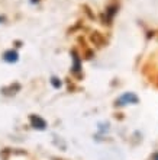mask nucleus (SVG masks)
Returning a JSON list of instances; mask_svg holds the SVG:
<instances>
[{
  "label": "nucleus",
  "instance_id": "nucleus-1",
  "mask_svg": "<svg viewBox=\"0 0 158 160\" xmlns=\"http://www.w3.org/2000/svg\"><path fill=\"white\" fill-rule=\"evenodd\" d=\"M31 124H32L33 128H38V130H45L46 127V122L41 118V117H38V115H31Z\"/></svg>",
  "mask_w": 158,
  "mask_h": 160
},
{
  "label": "nucleus",
  "instance_id": "nucleus-2",
  "mask_svg": "<svg viewBox=\"0 0 158 160\" xmlns=\"http://www.w3.org/2000/svg\"><path fill=\"white\" fill-rule=\"evenodd\" d=\"M136 103L138 102V98L135 96V95H132V93H126V95H123V96L119 99V103L121 105H126V103Z\"/></svg>",
  "mask_w": 158,
  "mask_h": 160
},
{
  "label": "nucleus",
  "instance_id": "nucleus-3",
  "mask_svg": "<svg viewBox=\"0 0 158 160\" xmlns=\"http://www.w3.org/2000/svg\"><path fill=\"white\" fill-rule=\"evenodd\" d=\"M4 61H7V63H15L17 61V52L16 51H6L3 55Z\"/></svg>",
  "mask_w": 158,
  "mask_h": 160
},
{
  "label": "nucleus",
  "instance_id": "nucleus-4",
  "mask_svg": "<svg viewBox=\"0 0 158 160\" xmlns=\"http://www.w3.org/2000/svg\"><path fill=\"white\" fill-rule=\"evenodd\" d=\"M90 39H92V42L94 44V45H99V47H102L104 44V39H103V37L99 34V32H93L92 34V37H90Z\"/></svg>",
  "mask_w": 158,
  "mask_h": 160
},
{
  "label": "nucleus",
  "instance_id": "nucleus-5",
  "mask_svg": "<svg viewBox=\"0 0 158 160\" xmlns=\"http://www.w3.org/2000/svg\"><path fill=\"white\" fill-rule=\"evenodd\" d=\"M51 83H52V86H54V88H60V86H61V82H58V79H55V77H52Z\"/></svg>",
  "mask_w": 158,
  "mask_h": 160
},
{
  "label": "nucleus",
  "instance_id": "nucleus-6",
  "mask_svg": "<svg viewBox=\"0 0 158 160\" xmlns=\"http://www.w3.org/2000/svg\"><path fill=\"white\" fill-rule=\"evenodd\" d=\"M154 160H158V153H157V154H155V156H154Z\"/></svg>",
  "mask_w": 158,
  "mask_h": 160
}]
</instances>
